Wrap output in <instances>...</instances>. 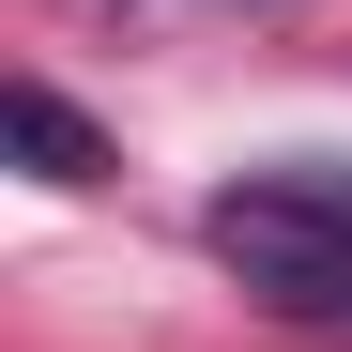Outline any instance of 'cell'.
I'll use <instances>...</instances> for the list:
<instances>
[{
    "label": "cell",
    "mask_w": 352,
    "mask_h": 352,
    "mask_svg": "<svg viewBox=\"0 0 352 352\" xmlns=\"http://www.w3.org/2000/svg\"><path fill=\"white\" fill-rule=\"evenodd\" d=\"M16 153L46 168V184H107V138L77 123V107L62 92H46V77H16Z\"/></svg>",
    "instance_id": "obj_2"
},
{
    "label": "cell",
    "mask_w": 352,
    "mask_h": 352,
    "mask_svg": "<svg viewBox=\"0 0 352 352\" xmlns=\"http://www.w3.org/2000/svg\"><path fill=\"white\" fill-rule=\"evenodd\" d=\"M199 245L230 261L261 322H307V337H352V168H245Z\"/></svg>",
    "instance_id": "obj_1"
}]
</instances>
